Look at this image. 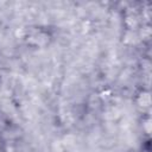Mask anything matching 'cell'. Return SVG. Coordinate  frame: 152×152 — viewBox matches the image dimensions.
<instances>
[{"label": "cell", "instance_id": "6da1fadb", "mask_svg": "<svg viewBox=\"0 0 152 152\" xmlns=\"http://www.w3.org/2000/svg\"><path fill=\"white\" fill-rule=\"evenodd\" d=\"M135 102L138 104V107L142 108V109H147L151 107V93L148 90H141L138 93Z\"/></svg>", "mask_w": 152, "mask_h": 152}, {"label": "cell", "instance_id": "7a4b0ae2", "mask_svg": "<svg viewBox=\"0 0 152 152\" xmlns=\"http://www.w3.org/2000/svg\"><path fill=\"white\" fill-rule=\"evenodd\" d=\"M125 26H126L127 31H133V32H134L137 28H139V26H140V20H139V18H138V15H137V14H133V13L126 15V18H125Z\"/></svg>", "mask_w": 152, "mask_h": 152}, {"label": "cell", "instance_id": "3957f363", "mask_svg": "<svg viewBox=\"0 0 152 152\" xmlns=\"http://www.w3.org/2000/svg\"><path fill=\"white\" fill-rule=\"evenodd\" d=\"M30 39H31V43L32 44L38 45V46H43V45H45L49 42V37L44 32H38V33L32 34L30 37Z\"/></svg>", "mask_w": 152, "mask_h": 152}, {"label": "cell", "instance_id": "277c9868", "mask_svg": "<svg viewBox=\"0 0 152 152\" xmlns=\"http://www.w3.org/2000/svg\"><path fill=\"white\" fill-rule=\"evenodd\" d=\"M152 36V30H151V26L148 24L144 25L142 27H140V31H139V37L142 39V40H150Z\"/></svg>", "mask_w": 152, "mask_h": 152}, {"label": "cell", "instance_id": "5b68a950", "mask_svg": "<svg viewBox=\"0 0 152 152\" xmlns=\"http://www.w3.org/2000/svg\"><path fill=\"white\" fill-rule=\"evenodd\" d=\"M135 38H137V36H135V33L133 32V31H126V33H125V38H124V43L125 44H133L134 42H135Z\"/></svg>", "mask_w": 152, "mask_h": 152}, {"label": "cell", "instance_id": "8992f818", "mask_svg": "<svg viewBox=\"0 0 152 152\" xmlns=\"http://www.w3.org/2000/svg\"><path fill=\"white\" fill-rule=\"evenodd\" d=\"M151 122H152V121H151L150 118H146V119L142 120V131H144L147 135L151 134V127H152V124H151Z\"/></svg>", "mask_w": 152, "mask_h": 152}, {"label": "cell", "instance_id": "52a82bcc", "mask_svg": "<svg viewBox=\"0 0 152 152\" xmlns=\"http://www.w3.org/2000/svg\"><path fill=\"white\" fill-rule=\"evenodd\" d=\"M0 152H1V151H0Z\"/></svg>", "mask_w": 152, "mask_h": 152}]
</instances>
